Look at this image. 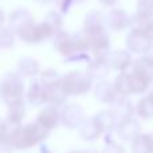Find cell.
<instances>
[{
    "instance_id": "6da1fadb",
    "label": "cell",
    "mask_w": 153,
    "mask_h": 153,
    "mask_svg": "<svg viewBox=\"0 0 153 153\" xmlns=\"http://www.w3.org/2000/svg\"><path fill=\"white\" fill-rule=\"evenodd\" d=\"M48 133L50 132L38 121L26 125H18L13 128L11 136V148L16 151H24L36 145H42L48 137Z\"/></svg>"
},
{
    "instance_id": "7a4b0ae2",
    "label": "cell",
    "mask_w": 153,
    "mask_h": 153,
    "mask_svg": "<svg viewBox=\"0 0 153 153\" xmlns=\"http://www.w3.org/2000/svg\"><path fill=\"white\" fill-rule=\"evenodd\" d=\"M0 95L7 106L24 102L23 76L18 73H8L0 82Z\"/></svg>"
},
{
    "instance_id": "3957f363",
    "label": "cell",
    "mask_w": 153,
    "mask_h": 153,
    "mask_svg": "<svg viewBox=\"0 0 153 153\" xmlns=\"http://www.w3.org/2000/svg\"><path fill=\"white\" fill-rule=\"evenodd\" d=\"M130 93L132 94H143L149 89L153 82V69L148 66L143 59L133 62L132 71L129 73Z\"/></svg>"
},
{
    "instance_id": "277c9868",
    "label": "cell",
    "mask_w": 153,
    "mask_h": 153,
    "mask_svg": "<svg viewBox=\"0 0 153 153\" xmlns=\"http://www.w3.org/2000/svg\"><path fill=\"white\" fill-rule=\"evenodd\" d=\"M62 87L67 95H85L91 90L93 79L86 73L82 71H69L65 76H62Z\"/></svg>"
},
{
    "instance_id": "5b68a950",
    "label": "cell",
    "mask_w": 153,
    "mask_h": 153,
    "mask_svg": "<svg viewBox=\"0 0 153 153\" xmlns=\"http://www.w3.org/2000/svg\"><path fill=\"white\" fill-rule=\"evenodd\" d=\"M16 35L24 43H28V45H36V43L43 42L48 38L55 36V34L43 22L42 23H35L34 20L27 22L22 28H19Z\"/></svg>"
},
{
    "instance_id": "8992f818",
    "label": "cell",
    "mask_w": 153,
    "mask_h": 153,
    "mask_svg": "<svg viewBox=\"0 0 153 153\" xmlns=\"http://www.w3.org/2000/svg\"><path fill=\"white\" fill-rule=\"evenodd\" d=\"M90 35V48L93 56L98 59H106L110 53V36L106 28Z\"/></svg>"
},
{
    "instance_id": "52a82bcc",
    "label": "cell",
    "mask_w": 153,
    "mask_h": 153,
    "mask_svg": "<svg viewBox=\"0 0 153 153\" xmlns=\"http://www.w3.org/2000/svg\"><path fill=\"white\" fill-rule=\"evenodd\" d=\"M61 122L69 129H76L85 120V110L78 103H67L59 110Z\"/></svg>"
},
{
    "instance_id": "ba28073f",
    "label": "cell",
    "mask_w": 153,
    "mask_h": 153,
    "mask_svg": "<svg viewBox=\"0 0 153 153\" xmlns=\"http://www.w3.org/2000/svg\"><path fill=\"white\" fill-rule=\"evenodd\" d=\"M109 110H110V113L113 114V117L116 118L117 124L133 118V116L136 114L134 106H133V103L128 100V97H118L110 105V109H109Z\"/></svg>"
},
{
    "instance_id": "9c48e42d",
    "label": "cell",
    "mask_w": 153,
    "mask_h": 153,
    "mask_svg": "<svg viewBox=\"0 0 153 153\" xmlns=\"http://www.w3.org/2000/svg\"><path fill=\"white\" fill-rule=\"evenodd\" d=\"M152 43L153 42L144 32L134 31V30H130V32L126 36L128 48H129L130 53H134V54H141V55L145 54L151 48Z\"/></svg>"
},
{
    "instance_id": "30bf717a",
    "label": "cell",
    "mask_w": 153,
    "mask_h": 153,
    "mask_svg": "<svg viewBox=\"0 0 153 153\" xmlns=\"http://www.w3.org/2000/svg\"><path fill=\"white\" fill-rule=\"evenodd\" d=\"M106 61H108L110 69L116 70V71H120V73H125L129 67H132V65H133L132 55H130V53L126 50L111 51V53H109Z\"/></svg>"
},
{
    "instance_id": "8fae6325",
    "label": "cell",
    "mask_w": 153,
    "mask_h": 153,
    "mask_svg": "<svg viewBox=\"0 0 153 153\" xmlns=\"http://www.w3.org/2000/svg\"><path fill=\"white\" fill-rule=\"evenodd\" d=\"M116 133L122 141L132 143L134 138H137L141 134V124L137 118H130L126 120V121H122L117 125Z\"/></svg>"
},
{
    "instance_id": "7c38bea8",
    "label": "cell",
    "mask_w": 153,
    "mask_h": 153,
    "mask_svg": "<svg viewBox=\"0 0 153 153\" xmlns=\"http://www.w3.org/2000/svg\"><path fill=\"white\" fill-rule=\"evenodd\" d=\"M54 48L65 56V59L71 56L73 54L76 53L75 42L71 34H67L66 31H61L54 36Z\"/></svg>"
},
{
    "instance_id": "4fadbf2b",
    "label": "cell",
    "mask_w": 153,
    "mask_h": 153,
    "mask_svg": "<svg viewBox=\"0 0 153 153\" xmlns=\"http://www.w3.org/2000/svg\"><path fill=\"white\" fill-rule=\"evenodd\" d=\"M106 24L113 31H124L130 26V16L124 10L114 8L106 15Z\"/></svg>"
},
{
    "instance_id": "5bb4252c",
    "label": "cell",
    "mask_w": 153,
    "mask_h": 153,
    "mask_svg": "<svg viewBox=\"0 0 153 153\" xmlns=\"http://www.w3.org/2000/svg\"><path fill=\"white\" fill-rule=\"evenodd\" d=\"M94 98L101 103L111 105L118 98V94H117L113 83L102 79V81H98V83L94 87Z\"/></svg>"
},
{
    "instance_id": "9a60e30c",
    "label": "cell",
    "mask_w": 153,
    "mask_h": 153,
    "mask_svg": "<svg viewBox=\"0 0 153 153\" xmlns=\"http://www.w3.org/2000/svg\"><path fill=\"white\" fill-rule=\"evenodd\" d=\"M36 121L39 122L43 128H46L48 132H51V130L55 129L59 125V122H61L58 108L53 106V105H48V106H46V108H43L42 110L39 111V114H38Z\"/></svg>"
},
{
    "instance_id": "2e32d148",
    "label": "cell",
    "mask_w": 153,
    "mask_h": 153,
    "mask_svg": "<svg viewBox=\"0 0 153 153\" xmlns=\"http://www.w3.org/2000/svg\"><path fill=\"white\" fill-rule=\"evenodd\" d=\"M78 132L79 136L83 138L85 141H94L98 137H101L102 129H101L98 121L95 120V117H89V118H85L82 121V124L78 126Z\"/></svg>"
},
{
    "instance_id": "e0dca14e",
    "label": "cell",
    "mask_w": 153,
    "mask_h": 153,
    "mask_svg": "<svg viewBox=\"0 0 153 153\" xmlns=\"http://www.w3.org/2000/svg\"><path fill=\"white\" fill-rule=\"evenodd\" d=\"M110 71V66H109L106 59H98L93 58L87 63V70L86 74L91 79H97V81H102Z\"/></svg>"
},
{
    "instance_id": "ac0fdd59",
    "label": "cell",
    "mask_w": 153,
    "mask_h": 153,
    "mask_svg": "<svg viewBox=\"0 0 153 153\" xmlns=\"http://www.w3.org/2000/svg\"><path fill=\"white\" fill-rule=\"evenodd\" d=\"M27 101L32 106H42L46 103V89L40 81H32L27 90Z\"/></svg>"
},
{
    "instance_id": "d6986e66",
    "label": "cell",
    "mask_w": 153,
    "mask_h": 153,
    "mask_svg": "<svg viewBox=\"0 0 153 153\" xmlns=\"http://www.w3.org/2000/svg\"><path fill=\"white\" fill-rule=\"evenodd\" d=\"M132 153H153V133H141L130 143Z\"/></svg>"
},
{
    "instance_id": "ffe728a7",
    "label": "cell",
    "mask_w": 153,
    "mask_h": 153,
    "mask_svg": "<svg viewBox=\"0 0 153 153\" xmlns=\"http://www.w3.org/2000/svg\"><path fill=\"white\" fill-rule=\"evenodd\" d=\"M39 62L31 56H24L18 62V74L20 76H35L39 74Z\"/></svg>"
},
{
    "instance_id": "44dd1931",
    "label": "cell",
    "mask_w": 153,
    "mask_h": 153,
    "mask_svg": "<svg viewBox=\"0 0 153 153\" xmlns=\"http://www.w3.org/2000/svg\"><path fill=\"white\" fill-rule=\"evenodd\" d=\"M103 22H105V19H103V15L100 11H97V10L90 11L86 15V18H85V28L83 30L87 34H94V32L101 31V30L105 28V27H103Z\"/></svg>"
},
{
    "instance_id": "7402d4cb",
    "label": "cell",
    "mask_w": 153,
    "mask_h": 153,
    "mask_svg": "<svg viewBox=\"0 0 153 153\" xmlns=\"http://www.w3.org/2000/svg\"><path fill=\"white\" fill-rule=\"evenodd\" d=\"M32 20V16L26 8H18L10 15V28L13 34L19 31V28L24 26L27 22Z\"/></svg>"
},
{
    "instance_id": "603a6c76",
    "label": "cell",
    "mask_w": 153,
    "mask_h": 153,
    "mask_svg": "<svg viewBox=\"0 0 153 153\" xmlns=\"http://www.w3.org/2000/svg\"><path fill=\"white\" fill-rule=\"evenodd\" d=\"M95 120L98 121V124H100L101 129H102V133H106V134H109V133H113L117 130V121L116 118L113 117V114L110 113V110H101L100 113L95 114Z\"/></svg>"
},
{
    "instance_id": "cb8c5ba5",
    "label": "cell",
    "mask_w": 153,
    "mask_h": 153,
    "mask_svg": "<svg viewBox=\"0 0 153 153\" xmlns=\"http://www.w3.org/2000/svg\"><path fill=\"white\" fill-rule=\"evenodd\" d=\"M67 97L69 95L66 94V91L63 90L62 85L55 87H51V89H46V103L53 106H63L65 102H66Z\"/></svg>"
},
{
    "instance_id": "d4e9b609",
    "label": "cell",
    "mask_w": 153,
    "mask_h": 153,
    "mask_svg": "<svg viewBox=\"0 0 153 153\" xmlns=\"http://www.w3.org/2000/svg\"><path fill=\"white\" fill-rule=\"evenodd\" d=\"M24 116H26V109H24V102L15 103V105L8 106V113H7V122L13 126L22 125Z\"/></svg>"
},
{
    "instance_id": "484cf974",
    "label": "cell",
    "mask_w": 153,
    "mask_h": 153,
    "mask_svg": "<svg viewBox=\"0 0 153 153\" xmlns=\"http://www.w3.org/2000/svg\"><path fill=\"white\" fill-rule=\"evenodd\" d=\"M118 97H129L130 93V81H129V73H120L116 76L113 83Z\"/></svg>"
},
{
    "instance_id": "4316f807",
    "label": "cell",
    "mask_w": 153,
    "mask_h": 153,
    "mask_svg": "<svg viewBox=\"0 0 153 153\" xmlns=\"http://www.w3.org/2000/svg\"><path fill=\"white\" fill-rule=\"evenodd\" d=\"M40 83L45 86V89H51L62 85V76L54 69H47L40 73Z\"/></svg>"
},
{
    "instance_id": "83f0119b",
    "label": "cell",
    "mask_w": 153,
    "mask_h": 153,
    "mask_svg": "<svg viewBox=\"0 0 153 153\" xmlns=\"http://www.w3.org/2000/svg\"><path fill=\"white\" fill-rule=\"evenodd\" d=\"M136 114L143 120H151L153 118V103L149 100V97L141 98L137 102V105L134 106Z\"/></svg>"
},
{
    "instance_id": "f1b7e54d",
    "label": "cell",
    "mask_w": 153,
    "mask_h": 153,
    "mask_svg": "<svg viewBox=\"0 0 153 153\" xmlns=\"http://www.w3.org/2000/svg\"><path fill=\"white\" fill-rule=\"evenodd\" d=\"M43 23L54 32V34H58V32L62 31V26H63V22H62V16L58 11H51L46 15Z\"/></svg>"
},
{
    "instance_id": "f546056e",
    "label": "cell",
    "mask_w": 153,
    "mask_h": 153,
    "mask_svg": "<svg viewBox=\"0 0 153 153\" xmlns=\"http://www.w3.org/2000/svg\"><path fill=\"white\" fill-rule=\"evenodd\" d=\"M11 28L0 27V47L1 48H11L15 45V36Z\"/></svg>"
},
{
    "instance_id": "4dcf8cb0",
    "label": "cell",
    "mask_w": 153,
    "mask_h": 153,
    "mask_svg": "<svg viewBox=\"0 0 153 153\" xmlns=\"http://www.w3.org/2000/svg\"><path fill=\"white\" fill-rule=\"evenodd\" d=\"M137 13L153 19V0H138L137 1Z\"/></svg>"
},
{
    "instance_id": "1f68e13d",
    "label": "cell",
    "mask_w": 153,
    "mask_h": 153,
    "mask_svg": "<svg viewBox=\"0 0 153 153\" xmlns=\"http://www.w3.org/2000/svg\"><path fill=\"white\" fill-rule=\"evenodd\" d=\"M55 4L61 13H67L75 3L74 0H55Z\"/></svg>"
},
{
    "instance_id": "d6a6232c",
    "label": "cell",
    "mask_w": 153,
    "mask_h": 153,
    "mask_svg": "<svg viewBox=\"0 0 153 153\" xmlns=\"http://www.w3.org/2000/svg\"><path fill=\"white\" fill-rule=\"evenodd\" d=\"M102 153H126L125 152V148L122 145L117 143H108L103 148Z\"/></svg>"
},
{
    "instance_id": "836d02e7",
    "label": "cell",
    "mask_w": 153,
    "mask_h": 153,
    "mask_svg": "<svg viewBox=\"0 0 153 153\" xmlns=\"http://www.w3.org/2000/svg\"><path fill=\"white\" fill-rule=\"evenodd\" d=\"M141 59H143V61L145 62L149 67H151V69H153V45L151 46V48H149L145 54H143Z\"/></svg>"
},
{
    "instance_id": "e575fe53",
    "label": "cell",
    "mask_w": 153,
    "mask_h": 153,
    "mask_svg": "<svg viewBox=\"0 0 153 153\" xmlns=\"http://www.w3.org/2000/svg\"><path fill=\"white\" fill-rule=\"evenodd\" d=\"M144 34H145L146 36L153 42V20L149 22V24H148V27H146V30L144 31Z\"/></svg>"
},
{
    "instance_id": "d590c367",
    "label": "cell",
    "mask_w": 153,
    "mask_h": 153,
    "mask_svg": "<svg viewBox=\"0 0 153 153\" xmlns=\"http://www.w3.org/2000/svg\"><path fill=\"white\" fill-rule=\"evenodd\" d=\"M118 0H100V3L103 5V7H113Z\"/></svg>"
},
{
    "instance_id": "8d00e7d4",
    "label": "cell",
    "mask_w": 153,
    "mask_h": 153,
    "mask_svg": "<svg viewBox=\"0 0 153 153\" xmlns=\"http://www.w3.org/2000/svg\"><path fill=\"white\" fill-rule=\"evenodd\" d=\"M40 153H54L53 151H51L50 148H48V146H46V145H40Z\"/></svg>"
},
{
    "instance_id": "74e56055",
    "label": "cell",
    "mask_w": 153,
    "mask_h": 153,
    "mask_svg": "<svg viewBox=\"0 0 153 153\" xmlns=\"http://www.w3.org/2000/svg\"><path fill=\"white\" fill-rule=\"evenodd\" d=\"M4 20H5V15H4V12H3V10L0 8V26L4 23Z\"/></svg>"
},
{
    "instance_id": "f35d334b",
    "label": "cell",
    "mask_w": 153,
    "mask_h": 153,
    "mask_svg": "<svg viewBox=\"0 0 153 153\" xmlns=\"http://www.w3.org/2000/svg\"><path fill=\"white\" fill-rule=\"evenodd\" d=\"M35 1H38V3H40V4H50V3H53V1H55V0H35Z\"/></svg>"
},
{
    "instance_id": "ab89813d",
    "label": "cell",
    "mask_w": 153,
    "mask_h": 153,
    "mask_svg": "<svg viewBox=\"0 0 153 153\" xmlns=\"http://www.w3.org/2000/svg\"><path fill=\"white\" fill-rule=\"evenodd\" d=\"M69 153H86V151H70Z\"/></svg>"
},
{
    "instance_id": "60d3db41",
    "label": "cell",
    "mask_w": 153,
    "mask_h": 153,
    "mask_svg": "<svg viewBox=\"0 0 153 153\" xmlns=\"http://www.w3.org/2000/svg\"><path fill=\"white\" fill-rule=\"evenodd\" d=\"M148 97H149V100H151V101H152V103H153V90H152L151 93H149V95H148Z\"/></svg>"
},
{
    "instance_id": "b9f144b4",
    "label": "cell",
    "mask_w": 153,
    "mask_h": 153,
    "mask_svg": "<svg viewBox=\"0 0 153 153\" xmlns=\"http://www.w3.org/2000/svg\"><path fill=\"white\" fill-rule=\"evenodd\" d=\"M86 153H98L97 151H86Z\"/></svg>"
},
{
    "instance_id": "7bdbcfd3",
    "label": "cell",
    "mask_w": 153,
    "mask_h": 153,
    "mask_svg": "<svg viewBox=\"0 0 153 153\" xmlns=\"http://www.w3.org/2000/svg\"><path fill=\"white\" fill-rule=\"evenodd\" d=\"M85 0H74V3H83Z\"/></svg>"
}]
</instances>
